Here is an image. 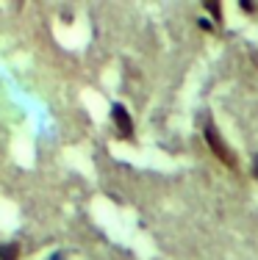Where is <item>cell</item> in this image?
Returning a JSON list of instances; mask_svg holds the SVG:
<instances>
[{"label":"cell","instance_id":"obj_6","mask_svg":"<svg viewBox=\"0 0 258 260\" xmlns=\"http://www.w3.org/2000/svg\"><path fill=\"white\" fill-rule=\"evenodd\" d=\"M253 177H255V180H258V158L253 160Z\"/></svg>","mask_w":258,"mask_h":260},{"label":"cell","instance_id":"obj_4","mask_svg":"<svg viewBox=\"0 0 258 260\" xmlns=\"http://www.w3.org/2000/svg\"><path fill=\"white\" fill-rule=\"evenodd\" d=\"M206 9L211 11V17L217 22H222V3H217V0H206Z\"/></svg>","mask_w":258,"mask_h":260},{"label":"cell","instance_id":"obj_7","mask_svg":"<svg viewBox=\"0 0 258 260\" xmlns=\"http://www.w3.org/2000/svg\"><path fill=\"white\" fill-rule=\"evenodd\" d=\"M53 260H61V255H56V257H53Z\"/></svg>","mask_w":258,"mask_h":260},{"label":"cell","instance_id":"obj_2","mask_svg":"<svg viewBox=\"0 0 258 260\" xmlns=\"http://www.w3.org/2000/svg\"><path fill=\"white\" fill-rule=\"evenodd\" d=\"M111 119H114V125H117V133H120L122 139H131V136H133V119H131V114L125 111V105L114 103Z\"/></svg>","mask_w":258,"mask_h":260},{"label":"cell","instance_id":"obj_3","mask_svg":"<svg viewBox=\"0 0 258 260\" xmlns=\"http://www.w3.org/2000/svg\"><path fill=\"white\" fill-rule=\"evenodd\" d=\"M20 257V244H3L0 246V260H17Z\"/></svg>","mask_w":258,"mask_h":260},{"label":"cell","instance_id":"obj_1","mask_svg":"<svg viewBox=\"0 0 258 260\" xmlns=\"http://www.w3.org/2000/svg\"><path fill=\"white\" fill-rule=\"evenodd\" d=\"M203 133H206V141H208V147H211V152H214V155H217L219 160H222V164L228 166V169H236V166H239V160H236V155L231 152V147L225 144V139L219 136V130L214 127V122H208Z\"/></svg>","mask_w":258,"mask_h":260},{"label":"cell","instance_id":"obj_5","mask_svg":"<svg viewBox=\"0 0 258 260\" xmlns=\"http://www.w3.org/2000/svg\"><path fill=\"white\" fill-rule=\"evenodd\" d=\"M239 6H242V11H255V6H253V3H247V0H242Z\"/></svg>","mask_w":258,"mask_h":260}]
</instances>
